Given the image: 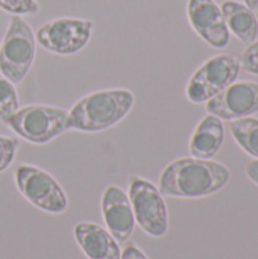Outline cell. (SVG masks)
I'll list each match as a JSON object with an SVG mask.
<instances>
[{
  "label": "cell",
  "instance_id": "cell-6",
  "mask_svg": "<svg viewBox=\"0 0 258 259\" xmlns=\"http://www.w3.org/2000/svg\"><path fill=\"white\" fill-rule=\"evenodd\" d=\"M15 185L20 194L35 208L61 214L68 206V199L58 181L43 168L35 165H18L14 173Z\"/></svg>",
  "mask_w": 258,
  "mask_h": 259
},
{
  "label": "cell",
  "instance_id": "cell-5",
  "mask_svg": "<svg viewBox=\"0 0 258 259\" xmlns=\"http://www.w3.org/2000/svg\"><path fill=\"white\" fill-rule=\"evenodd\" d=\"M240 58L224 53L205 61L190 77L186 96L192 103H207L228 85L236 82L240 71Z\"/></svg>",
  "mask_w": 258,
  "mask_h": 259
},
{
  "label": "cell",
  "instance_id": "cell-15",
  "mask_svg": "<svg viewBox=\"0 0 258 259\" xmlns=\"http://www.w3.org/2000/svg\"><path fill=\"white\" fill-rule=\"evenodd\" d=\"M231 134L245 153L258 159V118L243 117L233 120Z\"/></svg>",
  "mask_w": 258,
  "mask_h": 259
},
{
  "label": "cell",
  "instance_id": "cell-22",
  "mask_svg": "<svg viewBox=\"0 0 258 259\" xmlns=\"http://www.w3.org/2000/svg\"><path fill=\"white\" fill-rule=\"evenodd\" d=\"M245 5L257 15L258 18V0H245Z\"/></svg>",
  "mask_w": 258,
  "mask_h": 259
},
{
  "label": "cell",
  "instance_id": "cell-13",
  "mask_svg": "<svg viewBox=\"0 0 258 259\" xmlns=\"http://www.w3.org/2000/svg\"><path fill=\"white\" fill-rule=\"evenodd\" d=\"M225 140V131H224V123L219 117L213 114H207L199 124L196 126L189 150L193 158H201V159H211L222 147Z\"/></svg>",
  "mask_w": 258,
  "mask_h": 259
},
{
  "label": "cell",
  "instance_id": "cell-12",
  "mask_svg": "<svg viewBox=\"0 0 258 259\" xmlns=\"http://www.w3.org/2000/svg\"><path fill=\"white\" fill-rule=\"evenodd\" d=\"M81 250L90 259H120L122 250L117 240L102 226L81 222L73 229Z\"/></svg>",
  "mask_w": 258,
  "mask_h": 259
},
{
  "label": "cell",
  "instance_id": "cell-7",
  "mask_svg": "<svg viewBox=\"0 0 258 259\" xmlns=\"http://www.w3.org/2000/svg\"><path fill=\"white\" fill-rule=\"evenodd\" d=\"M128 197L135 223L151 237L160 238L166 235L169 229V214L160 190L148 179L132 178Z\"/></svg>",
  "mask_w": 258,
  "mask_h": 259
},
{
  "label": "cell",
  "instance_id": "cell-20",
  "mask_svg": "<svg viewBox=\"0 0 258 259\" xmlns=\"http://www.w3.org/2000/svg\"><path fill=\"white\" fill-rule=\"evenodd\" d=\"M120 259H149L144 253L143 250H140L135 244H128L123 252H122V256Z\"/></svg>",
  "mask_w": 258,
  "mask_h": 259
},
{
  "label": "cell",
  "instance_id": "cell-9",
  "mask_svg": "<svg viewBox=\"0 0 258 259\" xmlns=\"http://www.w3.org/2000/svg\"><path fill=\"white\" fill-rule=\"evenodd\" d=\"M208 114L220 120L252 117L258 112V83L251 80L233 82L205 103Z\"/></svg>",
  "mask_w": 258,
  "mask_h": 259
},
{
  "label": "cell",
  "instance_id": "cell-10",
  "mask_svg": "<svg viewBox=\"0 0 258 259\" xmlns=\"http://www.w3.org/2000/svg\"><path fill=\"white\" fill-rule=\"evenodd\" d=\"M187 17L195 32L207 44L214 49H224L228 46L230 30L222 9L214 0H189Z\"/></svg>",
  "mask_w": 258,
  "mask_h": 259
},
{
  "label": "cell",
  "instance_id": "cell-2",
  "mask_svg": "<svg viewBox=\"0 0 258 259\" xmlns=\"http://www.w3.org/2000/svg\"><path fill=\"white\" fill-rule=\"evenodd\" d=\"M135 96L125 88L102 90L79 99L68 111V131L102 132L122 121L132 109Z\"/></svg>",
  "mask_w": 258,
  "mask_h": 259
},
{
  "label": "cell",
  "instance_id": "cell-3",
  "mask_svg": "<svg viewBox=\"0 0 258 259\" xmlns=\"http://www.w3.org/2000/svg\"><path fill=\"white\" fill-rule=\"evenodd\" d=\"M36 53V38L26 20L12 15L0 42V73L14 85L24 80Z\"/></svg>",
  "mask_w": 258,
  "mask_h": 259
},
{
  "label": "cell",
  "instance_id": "cell-19",
  "mask_svg": "<svg viewBox=\"0 0 258 259\" xmlns=\"http://www.w3.org/2000/svg\"><path fill=\"white\" fill-rule=\"evenodd\" d=\"M240 67L251 73L258 76V39H255L254 42H251L245 52L240 56Z\"/></svg>",
  "mask_w": 258,
  "mask_h": 259
},
{
  "label": "cell",
  "instance_id": "cell-4",
  "mask_svg": "<svg viewBox=\"0 0 258 259\" xmlns=\"http://www.w3.org/2000/svg\"><path fill=\"white\" fill-rule=\"evenodd\" d=\"M8 127L32 144H47L68 131V111L47 105H27L6 121Z\"/></svg>",
  "mask_w": 258,
  "mask_h": 259
},
{
  "label": "cell",
  "instance_id": "cell-21",
  "mask_svg": "<svg viewBox=\"0 0 258 259\" xmlns=\"http://www.w3.org/2000/svg\"><path fill=\"white\" fill-rule=\"evenodd\" d=\"M246 176L251 182H254L255 185H258V159L251 161L246 165Z\"/></svg>",
  "mask_w": 258,
  "mask_h": 259
},
{
  "label": "cell",
  "instance_id": "cell-16",
  "mask_svg": "<svg viewBox=\"0 0 258 259\" xmlns=\"http://www.w3.org/2000/svg\"><path fill=\"white\" fill-rule=\"evenodd\" d=\"M20 100L15 85L0 73V121H6L18 111Z\"/></svg>",
  "mask_w": 258,
  "mask_h": 259
},
{
  "label": "cell",
  "instance_id": "cell-14",
  "mask_svg": "<svg viewBox=\"0 0 258 259\" xmlns=\"http://www.w3.org/2000/svg\"><path fill=\"white\" fill-rule=\"evenodd\" d=\"M220 9L230 33H234L246 46L257 39V15L245 3H240L237 0H225L220 5Z\"/></svg>",
  "mask_w": 258,
  "mask_h": 259
},
{
  "label": "cell",
  "instance_id": "cell-11",
  "mask_svg": "<svg viewBox=\"0 0 258 259\" xmlns=\"http://www.w3.org/2000/svg\"><path fill=\"white\" fill-rule=\"evenodd\" d=\"M100 208L108 232L117 243L128 241L135 229L134 211L128 194L120 187L109 185L102 194Z\"/></svg>",
  "mask_w": 258,
  "mask_h": 259
},
{
  "label": "cell",
  "instance_id": "cell-17",
  "mask_svg": "<svg viewBox=\"0 0 258 259\" xmlns=\"http://www.w3.org/2000/svg\"><path fill=\"white\" fill-rule=\"evenodd\" d=\"M0 8L12 15H35L40 11L36 0H0Z\"/></svg>",
  "mask_w": 258,
  "mask_h": 259
},
{
  "label": "cell",
  "instance_id": "cell-18",
  "mask_svg": "<svg viewBox=\"0 0 258 259\" xmlns=\"http://www.w3.org/2000/svg\"><path fill=\"white\" fill-rule=\"evenodd\" d=\"M18 147H20L18 138L0 135V173L5 171L14 162Z\"/></svg>",
  "mask_w": 258,
  "mask_h": 259
},
{
  "label": "cell",
  "instance_id": "cell-8",
  "mask_svg": "<svg viewBox=\"0 0 258 259\" xmlns=\"http://www.w3.org/2000/svg\"><path fill=\"white\" fill-rule=\"evenodd\" d=\"M93 27L94 24L91 20L61 17L41 24L35 38L47 52L55 55H73L90 42Z\"/></svg>",
  "mask_w": 258,
  "mask_h": 259
},
{
  "label": "cell",
  "instance_id": "cell-1",
  "mask_svg": "<svg viewBox=\"0 0 258 259\" xmlns=\"http://www.w3.org/2000/svg\"><path fill=\"white\" fill-rule=\"evenodd\" d=\"M231 173L220 162L201 158H179L170 162L160 176V193L169 197L199 199L222 190Z\"/></svg>",
  "mask_w": 258,
  "mask_h": 259
}]
</instances>
